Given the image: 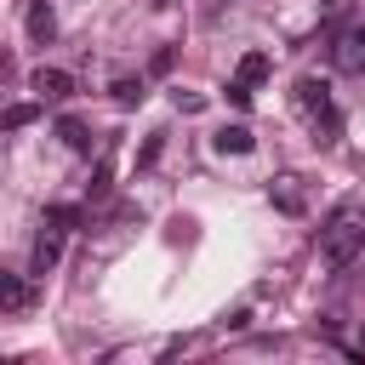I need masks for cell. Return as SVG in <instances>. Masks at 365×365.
Listing matches in <instances>:
<instances>
[{
  "label": "cell",
  "mask_w": 365,
  "mask_h": 365,
  "mask_svg": "<svg viewBox=\"0 0 365 365\" xmlns=\"http://www.w3.org/2000/svg\"><path fill=\"white\" fill-rule=\"evenodd\" d=\"M365 251V228H359V205L354 200H342L336 211H331V222L319 228V262L331 268V274H342L354 257Z\"/></svg>",
  "instance_id": "obj_1"
},
{
  "label": "cell",
  "mask_w": 365,
  "mask_h": 365,
  "mask_svg": "<svg viewBox=\"0 0 365 365\" xmlns=\"http://www.w3.org/2000/svg\"><path fill=\"white\" fill-rule=\"evenodd\" d=\"M291 97H297V108L314 120V114H325V108H331V80H319V74H302Z\"/></svg>",
  "instance_id": "obj_2"
},
{
  "label": "cell",
  "mask_w": 365,
  "mask_h": 365,
  "mask_svg": "<svg viewBox=\"0 0 365 365\" xmlns=\"http://www.w3.org/2000/svg\"><path fill=\"white\" fill-rule=\"evenodd\" d=\"M29 86H34L46 103H63V97L74 91V74H68V68H34V80H29Z\"/></svg>",
  "instance_id": "obj_3"
},
{
  "label": "cell",
  "mask_w": 365,
  "mask_h": 365,
  "mask_svg": "<svg viewBox=\"0 0 365 365\" xmlns=\"http://www.w3.org/2000/svg\"><path fill=\"white\" fill-rule=\"evenodd\" d=\"M336 63H342L348 74H365V29H348V34L336 40Z\"/></svg>",
  "instance_id": "obj_4"
},
{
  "label": "cell",
  "mask_w": 365,
  "mask_h": 365,
  "mask_svg": "<svg viewBox=\"0 0 365 365\" xmlns=\"http://www.w3.org/2000/svg\"><path fill=\"white\" fill-rule=\"evenodd\" d=\"M23 23H29V40H40V46H46V40L57 34V11H51V0H34Z\"/></svg>",
  "instance_id": "obj_5"
},
{
  "label": "cell",
  "mask_w": 365,
  "mask_h": 365,
  "mask_svg": "<svg viewBox=\"0 0 365 365\" xmlns=\"http://www.w3.org/2000/svg\"><path fill=\"white\" fill-rule=\"evenodd\" d=\"M211 148H217V154H251L257 137H251V125H222V131L211 137Z\"/></svg>",
  "instance_id": "obj_6"
},
{
  "label": "cell",
  "mask_w": 365,
  "mask_h": 365,
  "mask_svg": "<svg viewBox=\"0 0 365 365\" xmlns=\"http://www.w3.org/2000/svg\"><path fill=\"white\" fill-rule=\"evenodd\" d=\"M63 234V228H57ZM57 234H40L34 240V251H29V274H46V268H57V257H63V240Z\"/></svg>",
  "instance_id": "obj_7"
},
{
  "label": "cell",
  "mask_w": 365,
  "mask_h": 365,
  "mask_svg": "<svg viewBox=\"0 0 365 365\" xmlns=\"http://www.w3.org/2000/svg\"><path fill=\"white\" fill-rule=\"evenodd\" d=\"M234 74H240V80H245V86H262V80H268V74H274V57H268V51H245V57H240V68H234Z\"/></svg>",
  "instance_id": "obj_8"
},
{
  "label": "cell",
  "mask_w": 365,
  "mask_h": 365,
  "mask_svg": "<svg viewBox=\"0 0 365 365\" xmlns=\"http://www.w3.org/2000/svg\"><path fill=\"white\" fill-rule=\"evenodd\" d=\"M0 308H6V314H23V308H29V285H23V274H0Z\"/></svg>",
  "instance_id": "obj_9"
},
{
  "label": "cell",
  "mask_w": 365,
  "mask_h": 365,
  "mask_svg": "<svg viewBox=\"0 0 365 365\" xmlns=\"http://www.w3.org/2000/svg\"><path fill=\"white\" fill-rule=\"evenodd\" d=\"M57 137L74 148V154H91V131H86V120H74V114H63L57 120Z\"/></svg>",
  "instance_id": "obj_10"
},
{
  "label": "cell",
  "mask_w": 365,
  "mask_h": 365,
  "mask_svg": "<svg viewBox=\"0 0 365 365\" xmlns=\"http://www.w3.org/2000/svg\"><path fill=\"white\" fill-rule=\"evenodd\" d=\"M108 91H114V103H120V108H137V103L148 97V91H143V80H131V74H120Z\"/></svg>",
  "instance_id": "obj_11"
},
{
  "label": "cell",
  "mask_w": 365,
  "mask_h": 365,
  "mask_svg": "<svg viewBox=\"0 0 365 365\" xmlns=\"http://www.w3.org/2000/svg\"><path fill=\"white\" fill-rule=\"evenodd\" d=\"M336 131H342V108L331 103L325 114H314V143H336Z\"/></svg>",
  "instance_id": "obj_12"
},
{
  "label": "cell",
  "mask_w": 365,
  "mask_h": 365,
  "mask_svg": "<svg viewBox=\"0 0 365 365\" xmlns=\"http://www.w3.org/2000/svg\"><path fill=\"white\" fill-rule=\"evenodd\" d=\"M268 200H274V205H279V211H291V217H297V211H302V194H297V188H291V177H279V182H268Z\"/></svg>",
  "instance_id": "obj_13"
},
{
  "label": "cell",
  "mask_w": 365,
  "mask_h": 365,
  "mask_svg": "<svg viewBox=\"0 0 365 365\" xmlns=\"http://www.w3.org/2000/svg\"><path fill=\"white\" fill-rule=\"evenodd\" d=\"M160 154H165V131H148V137H143V148H137V171L160 165Z\"/></svg>",
  "instance_id": "obj_14"
},
{
  "label": "cell",
  "mask_w": 365,
  "mask_h": 365,
  "mask_svg": "<svg viewBox=\"0 0 365 365\" xmlns=\"http://www.w3.org/2000/svg\"><path fill=\"white\" fill-rule=\"evenodd\" d=\"M251 91H257V86H245V80H240V74H234V80H228V86H222V97H228V103H234V108H251Z\"/></svg>",
  "instance_id": "obj_15"
},
{
  "label": "cell",
  "mask_w": 365,
  "mask_h": 365,
  "mask_svg": "<svg viewBox=\"0 0 365 365\" xmlns=\"http://www.w3.org/2000/svg\"><path fill=\"white\" fill-rule=\"evenodd\" d=\"M29 120H34V103H11V108H6V125H11V131H23Z\"/></svg>",
  "instance_id": "obj_16"
},
{
  "label": "cell",
  "mask_w": 365,
  "mask_h": 365,
  "mask_svg": "<svg viewBox=\"0 0 365 365\" xmlns=\"http://www.w3.org/2000/svg\"><path fill=\"white\" fill-rule=\"evenodd\" d=\"M46 222H51V228H74V222H80V211H74V205H51V211H46Z\"/></svg>",
  "instance_id": "obj_17"
},
{
  "label": "cell",
  "mask_w": 365,
  "mask_h": 365,
  "mask_svg": "<svg viewBox=\"0 0 365 365\" xmlns=\"http://www.w3.org/2000/svg\"><path fill=\"white\" fill-rule=\"evenodd\" d=\"M108 177H114V171H108V160H97V171H91V194H97V200L108 194Z\"/></svg>",
  "instance_id": "obj_18"
},
{
  "label": "cell",
  "mask_w": 365,
  "mask_h": 365,
  "mask_svg": "<svg viewBox=\"0 0 365 365\" xmlns=\"http://www.w3.org/2000/svg\"><path fill=\"white\" fill-rule=\"evenodd\" d=\"M160 6H171V0H160Z\"/></svg>",
  "instance_id": "obj_19"
},
{
  "label": "cell",
  "mask_w": 365,
  "mask_h": 365,
  "mask_svg": "<svg viewBox=\"0 0 365 365\" xmlns=\"http://www.w3.org/2000/svg\"><path fill=\"white\" fill-rule=\"evenodd\" d=\"M222 6H234V0H222Z\"/></svg>",
  "instance_id": "obj_20"
},
{
  "label": "cell",
  "mask_w": 365,
  "mask_h": 365,
  "mask_svg": "<svg viewBox=\"0 0 365 365\" xmlns=\"http://www.w3.org/2000/svg\"><path fill=\"white\" fill-rule=\"evenodd\" d=\"M359 348H365V342H359Z\"/></svg>",
  "instance_id": "obj_21"
}]
</instances>
